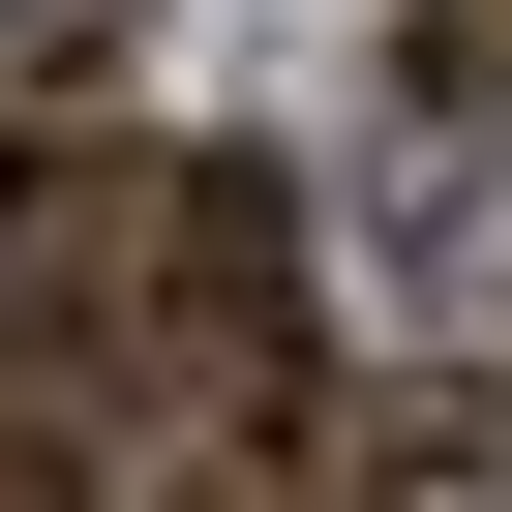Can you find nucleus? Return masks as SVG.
Segmentation results:
<instances>
[{
	"mask_svg": "<svg viewBox=\"0 0 512 512\" xmlns=\"http://www.w3.org/2000/svg\"><path fill=\"white\" fill-rule=\"evenodd\" d=\"M151 241H181V151H91V121L0 151V452H91L151 392Z\"/></svg>",
	"mask_w": 512,
	"mask_h": 512,
	"instance_id": "obj_1",
	"label": "nucleus"
},
{
	"mask_svg": "<svg viewBox=\"0 0 512 512\" xmlns=\"http://www.w3.org/2000/svg\"><path fill=\"white\" fill-rule=\"evenodd\" d=\"M302 362H332L302 181H272V151H181V241H151V422H181V452H302Z\"/></svg>",
	"mask_w": 512,
	"mask_h": 512,
	"instance_id": "obj_2",
	"label": "nucleus"
},
{
	"mask_svg": "<svg viewBox=\"0 0 512 512\" xmlns=\"http://www.w3.org/2000/svg\"><path fill=\"white\" fill-rule=\"evenodd\" d=\"M392 302H512V121H422L392 151Z\"/></svg>",
	"mask_w": 512,
	"mask_h": 512,
	"instance_id": "obj_3",
	"label": "nucleus"
},
{
	"mask_svg": "<svg viewBox=\"0 0 512 512\" xmlns=\"http://www.w3.org/2000/svg\"><path fill=\"white\" fill-rule=\"evenodd\" d=\"M422 121H512V0H422Z\"/></svg>",
	"mask_w": 512,
	"mask_h": 512,
	"instance_id": "obj_4",
	"label": "nucleus"
},
{
	"mask_svg": "<svg viewBox=\"0 0 512 512\" xmlns=\"http://www.w3.org/2000/svg\"><path fill=\"white\" fill-rule=\"evenodd\" d=\"M181 512H362V482H302V452H211V482H181Z\"/></svg>",
	"mask_w": 512,
	"mask_h": 512,
	"instance_id": "obj_5",
	"label": "nucleus"
},
{
	"mask_svg": "<svg viewBox=\"0 0 512 512\" xmlns=\"http://www.w3.org/2000/svg\"><path fill=\"white\" fill-rule=\"evenodd\" d=\"M0 31H31V61H91V31H121V0H0Z\"/></svg>",
	"mask_w": 512,
	"mask_h": 512,
	"instance_id": "obj_6",
	"label": "nucleus"
},
{
	"mask_svg": "<svg viewBox=\"0 0 512 512\" xmlns=\"http://www.w3.org/2000/svg\"><path fill=\"white\" fill-rule=\"evenodd\" d=\"M0 512H91V452H0Z\"/></svg>",
	"mask_w": 512,
	"mask_h": 512,
	"instance_id": "obj_7",
	"label": "nucleus"
},
{
	"mask_svg": "<svg viewBox=\"0 0 512 512\" xmlns=\"http://www.w3.org/2000/svg\"><path fill=\"white\" fill-rule=\"evenodd\" d=\"M482 512H512V452H482Z\"/></svg>",
	"mask_w": 512,
	"mask_h": 512,
	"instance_id": "obj_8",
	"label": "nucleus"
}]
</instances>
